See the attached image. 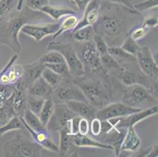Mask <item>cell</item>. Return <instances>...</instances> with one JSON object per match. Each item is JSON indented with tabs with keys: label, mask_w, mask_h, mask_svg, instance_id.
<instances>
[{
	"label": "cell",
	"mask_w": 158,
	"mask_h": 157,
	"mask_svg": "<svg viewBox=\"0 0 158 157\" xmlns=\"http://www.w3.org/2000/svg\"><path fill=\"white\" fill-rule=\"evenodd\" d=\"M139 13L135 9H130L120 4L102 0L99 17L93 25L95 34L110 41H118L127 33L128 17Z\"/></svg>",
	"instance_id": "obj_1"
},
{
	"label": "cell",
	"mask_w": 158,
	"mask_h": 157,
	"mask_svg": "<svg viewBox=\"0 0 158 157\" xmlns=\"http://www.w3.org/2000/svg\"><path fill=\"white\" fill-rule=\"evenodd\" d=\"M18 14H14L5 22L0 21V43L8 46L14 54H19L21 50V43L19 42V33L23 26L29 24L30 18L18 11Z\"/></svg>",
	"instance_id": "obj_2"
},
{
	"label": "cell",
	"mask_w": 158,
	"mask_h": 157,
	"mask_svg": "<svg viewBox=\"0 0 158 157\" xmlns=\"http://www.w3.org/2000/svg\"><path fill=\"white\" fill-rule=\"evenodd\" d=\"M43 148L21 134L16 133L3 145L2 154L6 157H40Z\"/></svg>",
	"instance_id": "obj_3"
},
{
	"label": "cell",
	"mask_w": 158,
	"mask_h": 157,
	"mask_svg": "<svg viewBox=\"0 0 158 157\" xmlns=\"http://www.w3.org/2000/svg\"><path fill=\"white\" fill-rule=\"evenodd\" d=\"M74 83L84 92L87 102L98 109L106 106L110 101V91L106 84L101 81L79 80L75 78Z\"/></svg>",
	"instance_id": "obj_4"
},
{
	"label": "cell",
	"mask_w": 158,
	"mask_h": 157,
	"mask_svg": "<svg viewBox=\"0 0 158 157\" xmlns=\"http://www.w3.org/2000/svg\"><path fill=\"white\" fill-rule=\"evenodd\" d=\"M122 102L135 108L146 109L157 105V99L146 86L141 84L126 86L123 91Z\"/></svg>",
	"instance_id": "obj_5"
},
{
	"label": "cell",
	"mask_w": 158,
	"mask_h": 157,
	"mask_svg": "<svg viewBox=\"0 0 158 157\" xmlns=\"http://www.w3.org/2000/svg\"><path fill=\"white\" fill-rule=\"evenodd\" d=\"M47 50H55L63 56L69 71L73 78L85 76V68L82 60L77 56V52L71 43L52 41L47 46Z\"/></svg>",
	"instance_id": "obj_6"
},
{
	"label": "cell",
	"mask_w": 158,
	"mask_h": 157,
	"mask_svg": "<svg viewBox=\"0 0 158 157\" xmlns=\"http://www.w3.org/2000/svg\"><path fill=\"white\" fill-rule=\"evenodd\" d=\"M85 68L86 74L106 77L108 71L103 67L100 55L96 49L93 40L87 42L82 53L81 59Z\"/></svg>",
	"instance_id": "obj_7"
},
{
	"label": "cell",
	"mask_w": 158,
	"mask_h": 157,
	"mask_svg": "<svg viewBox=\"0 0 158 157\" xmlns=\"http://www.w3.org/2000/svg\"><path fill=\"white\" fill-rule=\"evenodd\" d=\"M135 57L140 71L150 80L151 83H157V64L155 61L149 47H140Z\"/></svg>",
	"instance_id": "obj_8"
},
{
	"label": "cell",
	"mask_w": 158,
	"mask_h": 157,
	"mask_svg": "<svg viewBox=\"0 0 158 157\" xmlns=\"http://www.w3.org/2000/svg\"><path fill=\"white\" fill-rule=\"evenodd\" d=\"M77 116L64 103H56L54 114L47 125V128L54 131H59L61 129H66L69 131L70 121Z\"/></svg>",
	"instance_id": "obj_9"
},
{
	"label": "cell",
	"mask_w": 158,
	"mask_h": 157,
	"mask_svg": "<svg viewBox=\"0 0 158 157\" xmlns=\"http://www.w3.org/2000/svg\"><path fill=\"white\" fill-rule=\"evenodd\" d=\"M54 89L55 90L53 91L52 96L57 101L56 103H65L69 101H87L84 92L74 83L73 80L67 82V85H59Z\"/></svg>",
	"instance_id": "obj_10"
},
{
	"label": "cell",
	"mask_w": 158,
	"mask_h": 157,
	"mask_svg": "<svg viewBox=\"0 0 158 157\" xmlns=\"http://www.w3.org/2000/svg\"><path fill=\"white\" fill-rule=\"evenodd\" d=\"M141 108H135L129 106L123 102H114L107 104L102 109H98L96 113V117L100 120L110 119V118L124 117L128 115L142 110Z\"/></svg>",
	"instance_id": "obj_11"
},
{
	"label": "cell",
	"mask_w": 158,
	"mask_h": 157,
	"mask_svg": "<svg viewBox=\"0 0 158 157\" xmlns=\"http://www.w3.org/2000/svg\"><path fill=\"white\" fill-rule=\"evenodd\" d=\"M59 26L60 23H47L44 24H26L22 27L21 32L32 38L37 43H40L46 37L55 34L59 28Z\"/></svg>",
	"instance_id": "obj_12"
},
{
	"label": "cell",
	"mask_w": 158,
	"mask_h": 157,
	"mask_svg": "<svg viewBox=\"0 0 158 157\" xmlns=\"http://www.w3.org/2000/svg\"><path fill=\"white\" fill-rule=\"evenodd\" d=\"M16 116L21 117L28 107V88L21 80L14 84V91L9 97Z\"/></svg>",
	"instance_id": "obj_13"
},
{
	"label": "cell",
	"mask_w": 158,
	"mask_h": 157,
	"mask_svg": "<svg viewBox=\"0 0 158 157\" xmlns=\"http://www.w3.org/2000/svg\"><path fill=\"white\" fill-rule=\"evenodd\" d=\"M116 74L117 75L120 81L125 86L141 84L149 89L151 85L150 80L142 72H138L135 70H132L129 68L128 65L122 66L120 70L116 72Z\"/></svg>",
	"instance_id": "obj_14"
},
{
	"label": "cell",
	"mask_w": 158,
	"mask_h": 157,
	"mask_svg": "<svg viewBox=\"0 0 158 157\" xmlns=\"http://www.w3.org/2000/svg\"><path fill=\"white\" fill-rule=\"evenodd\" d=\"M157 105H155L151 106V107L146 108V109H143L142 110L139 111V112H136L127 116L120 118V122L117 124L116 127L127 129V127L131 126H135L137 123H139L141 121L157 114Z\"/></svg>",
	"instance_id": "obj_15"
},
{
	"label": "cell",
	"mask_w": 158,
	"mask_h": 157,
	"mask_svg": "<svg viewBox=\"0 0 158 157\" xmlns=\"http://www.w3.org/2000/svg\"><path fill=\"white\" fill-rule=\"evenodd\" d=\"M102 2V0H91L87 4L84 10L83 18L79 21L77 27L75 28L73 31L79 29L84 26H93L97 22L99 17V10H100Z\"/></svg>",
	"instance_id": "obj_16"
},
{
	"label": "cell",
	"mask_w": 158,
	"mask_h": 157,
	"mask_svg": "<svg viewBox=\"0 0 158 157\" xmlns=\"http://www.w3.org/2000/svg\"><path fill=\"white\" fill-rule=\"evenodd\" d=\"M21 119L23 122V124H24V129L28 130L29 134L31 135V137L32 138L33 141H34L35 143H37L39 145H40L43 149H47V150L51 151V152H58V150H59V149H58V146H57V145L54 143V141L49 137L47 130H39V131L34 130L31 129V127H29L26 123H24V121L23 120L22 117H21Z\"/></svg>",
	"instance_id": "obj_17"
},
{
	"label": "cell",
	"mask_w": 158,
	"mask_h": 157,
	"mask_svg": "<svg viewBox=\"0 0 158 157\" xmlns=\"http://www.w3.org/2000/svg\"><path fill=\"white\" fill-rule=\"evenodd\" d=\"M44 68L45 64L40 62L39 60L24 65V75L20 80L28 89L37 79L42 76V72Z\"/></svg>",
	"instance_id": "obj_18"
},
{
	"label": "cell",
	"mask_w": 158,
	"mask_h": 157,
	"mask_svg": "<svg viewBox=\"0 0 158 157\" xmlns=\"http://www.w3.org/2000/svg\"><path fill=\"white\" fill-rule=\"evenodd\" d=\"M66 106L73 112L80 117H84L86 119H92L96 117L98 109L87 101H69L64 103Z\"/></svg>",
	"instance_id": "obj_19"
},
{
	"label": "cell",
	"mask_w": 158,
	"mask_h": 157,
	"mask_svg": "<svg viewBox=\"0 0 158 157\" xmlns=\"http://www.w3.org/2000/svg\"><path fill=\"white\" fill-rule=\"evenodd\" d=\"M59 146L58 152L61 156H75L77 155V146L73 141V134L66 129H61L59 131Z\"/></svg>",
	"instance_id": "obj_20"
},
{
	"label": "cell",
	"mask_w": 158,
	"mask_h": 157,
	"mask_svg": "<svg viewBox=\"0 0 158 157\" xmlns=\"http://www.w3.org/2000/svg\"><path fill=\"white\" fill-rule=\"evenodd\" d=\"M53 91L54 88L42 76H40L28 89V94L34 97L47 99L52 97Z\"/></svg>",
	"instance_id": "obj_21"
},
{
	"label": "cell",
	"mask_w": 158,
	"mask_h": 157,
	"mask_svg": "<svg viewBox=\"0 0 158 157\" xmlns=\"http://www.w3.org/2000/svg\"><path fill=\"white\" fill-rule=\"evenodd\" d=\"M140 146L141 139L135 129V126L127 127L120 146V150L135 152L139 150Z\"/></svg>",
	"instance_id": "obj_22"
},
{
	"label": "cell",
	"mask_w": 158,
	"mask_h": 157,
	"mask_svg": "<svg viewBox=\"0 0 158 157\" xmlns=\"http://www.w3.org/2000/svg\"><path fill=\"white\" fill-rule=\"evenodd\" d=\"M126 130L127 129L116 127L106 134H100L103 136L105 144H107L113 147L116 156H118V154L120 151V146H121L122 142H123L124 135H125Z\"/></svg>",
	"instance_id": "obj_23"
},
{
	"label": "cell",
	"mask_w": 158,
	"mask_h": 157,
	"mask_svg": "<svg viewBox=\"0 0 158 157\" xmlns=\"http://www.w3.org/2000/svg\"><path fill=\"white\" fill-rule=\"evenodd\" d=\"M73 141L75 145L77 147H88V148L113 150V148L112 146L103 142H100V141L98 140L93 139L87 134H80L79 133L73 134Z\"/></svg>",
	"instance_id": "obj_24"
},
{
	"label": "cell",
	"mask_w": 158,
	"mask_h": 157,
	"mask_svg": "<svg viewBox=\"0 0 158 157\" xmlns=\"http://www.w3.org/2000/svg\"><path fill=\"white\" fill-rule=\"evenodd\" d=\"M40 12L47 14L56 21L59 20L61 17H65V16L77 14V12L75 11L74 9L71 8V7L64 6H53L50 5V4L40 9Z\"/></svg>",
	"instance_id": "obj_25"
},
{
	"label": "cell",
	"mask_w": 158,
	"mask_h": 157,
	"mask_svg": "<svg viewBox=\"0 0 158 157\" xmlns=\"http://www.w3.org/2000/svg\"><path fill=\"white\" fill-rule=\"evenodd\" d=\"M108 53L122 66L130 65L136 62V57L119 47H109Z\"/></svg>",
	"instance_id": "obj_26"
},
{
	"label": "cell",
	"mask_w": 158,
	"mask_h": 157,
	"mask_svg": "<svg viewBox=\"0 0 158 157\" xmlns=\"http://www.w3.org/2000/svg\"><path fill=\"white\" fill-rule=\"evenodd\" d=\"M54 108H55V102H54L52 97L45 99L44 105L40 110L38 116L41 121V123L46 127H47V125L48 124L49 121L54 114Z\"/></svg>",
	"instance_id": "obj_27"
},
{
	"label": "cell",
	"mask_w": 158,
	"mask_h": 157,
	"mask_svg": "<svg viewBox=\"0 0 158 157\" xmlns=\"http://www.w3.org/2000/svg\"><path fill=\"white\" fill-rule=\"evenodd\" d=\"M79 18L76 14H72V15H68L67 17L63 20L61 23H60V26L57 32L54 35H53V39H55L58 36L65 31H73L75 28L77 27V24L79 23Z\"/></svg>",
	"instance_id": "obj_28"
},
{
	"label": "cell",
	"mask_w": 158,
	"mask_h": 157,
	"mask_svg": "<svg viewBox=\"0 0 158 157\" xmlns=\"http://www.w3.org/2000/svg\"><path fill=\"white\" fill-rule=\"evenodd\" d=\"M21 117H22L23 120L24 121V123L34 130L39 131V130H47V127L44 126L43 123H41L39 116L36 114H35L34 112H31L28 107L25 109L23 116H21Z\"/></svg>",
	"instance_id": "obj_29"
},
{
	"label": "cell",
	"mask_w": 158,
	"mask_h": 157,
	"mask_svg": "<svg viewBox=\"0 0 158 157\" xmlns=\"http://www.w3.org/2000/svg\"><path fill=\"white\" fill-rule=\"evenodd\" d=\"M94 35L95 32L93 26L87 25L73 31L72 36L76 41L80 43H87L93 40Z\"/></svg>",
	"instance_id": "obj_30"
},
{
	"label": "cell",
	"mask_w": 158,
	"mask_h": 157,
	"mask_svg": "<svg viewBox=\"0 0 158 157\" xmlns=\"http://www.w3.org/2000/svg\"><path fill=\"white\" fill-rule=\"evenodd\" d=\"M42 77L44 80L52 86L53 88H56L57 86L61 85L62 82L65 80H72V79H64L63 76H60V75L57 74L52 70L47 68L45 66V68L44 69V71L42 72Z\"/></svg>",
	"instance_id": "obj_31"
},
{
	"label": "cell",
	"mask_w": 158,
	"mask_h": 157,
	"mask_svg": "<svg viewBox=\"0 0 158 157\" xmlns=\"http://www.w3.org/2000/svg\"><path fill=\"white\" fill-rule=\"evenodd\" d=\"M14 116H16L15 112L9 99H7L0 107V126L6 124Z\"/></svg>",
	"instance_id": "obj_32"
},
{
	"label": "cell",
	"mask_w": 158,
	"mask_h": 157,
	"mask_svg": "<svg viewBox=\"0 0 158 157\" xmlns=\"http://www.w3.org/2000/svg\"><path fill=\"white\" fill-rule=\"evenodd\" d=\"M21 129H24L23 122L21 121V117L16 116L3 126H0V137L3 136L6 133H8L10 131H14V130Z\"/></svg>",
	"instance_id": "obj_33"
},
{
	"label": "cell",
	"mask_w": 158,
	"mask_h": 157,
	"mask_svg": "<svg viewBox=\"0 0 158 157\" xmlns=\"http://www.w3.org/2000/svg\"><path fill=\"white\" fill-rule=\"evenodd\" d=\"M10 84H14L21 79L24 75V65L21 64H13L6 72Z\"/></svg>",
	"instance_id": "obj_34"
},
{
	"label": "cell",
	"mask_w": 158,
	"mask_h": 157,
	"mask_svg": "<svg viewBox=\"0 0 158 157\" xmlns=\"http://www.w3.org/2000/svg\"><path fill=\"white\" fill-rule=\"evenodd\" d=\"M45 66L53 72H54L57 74L63 76L64 79H75L69 71L68 66L65 62H60V63H51V64H45Z\"/></svg>",
	"instance_id": "obj_35"
},
{
	"label": "cell",
	"mask_w": 158,
	"mask_h": 157,
	"mask_svg": "<svg viewBox=\"0 0 158 157\" xmlns=\"http://www.w3.org/2000/svg\"><path fill=\"white\" fill-rule=\"evenodd\" d=\"M100 59H101V62L103 67L107 71L112 70L114 72H116L122 68V65H120L109 53H106V54L100 56Z\"/></svg>",
	"instance_id": "obj_36"
},
{
	"label": "cell",
	"mask_w": 158,
	"mask_h": 157,
	"mask_svg": "<svg viewBox=\"0 0 158 157\" xmlns=\"http://www.w3.org/2000/svg\"><path fill=\"white\" fill-rule=\"evenodd\" d=\"M120 47L121 49H123L124 51L132 54L135 57L136 56L137 52L140 49V46L138 44L137 41L133 39L129 35H127V36L123 40Z\"/></svg>",
	"instance_id": "obj_37"
},
{
	"label": "cell",
	"mask_w": 158,
	"mask_h": 157,
	"mask_svg": "<svg viewBox=\"0 0 158 157\" xmlns=\"http://www.w3.org/2000/svg\"><path fill=\"white\" fill-rule=\"evenodd\" d=\"M18 0H0V21H2L17 7Z\"/></svg>",
	"instance_id": "obj_38"
},
{
	"label": "cell",
	"mask_w": 158,
	"mask_h": 157,
	"mask_svg": "<svg viewBox=\"0 0 158 157\" xmlns=\"http://www.w3.org/2000/svg\"><path fill=\"white\" fill-rule=\"evenodd\" d=\"M39 60L43 64H51V63H60L65 62L63 56L59 52L55 50H50L49 53L46 54L43 57H40Z\"/></svg>",
	"instance_id": "obj_39"
},
{
	"label": "cell",
	"mask_w": 158,
	"mask_h": 157,
	"mask_svg": "<svg viewBox=\"0 0 158 157\" xmlns=\"http://www.w3.org/2000/svg\"><path fill=\"white\" fill-rule=\"evenodd\" d=\"M44 101H45V99L44 98L34 97V96L28 94V101H27L28 108L31 112L36 114L37 116H38L40 110L42 109Z\"/></svg>",
	"instance_id": "obj_40"
},
{
	"label": "cell",
	"mask_w": 158,
	"mask_h": 157,
	"mask_svg": "<svg viewBox=\"0 0 158 157\" xmlns=\"http://www.w3.org/2000/svg\"><path fill=\"white\" fill-rule=\"evenodd\" d=\"M93 42H94V45H95L96 49H97L99 55H103V54L108 53V48H109V46H108L107 42L106 41L103 37H102L101 35H99L95 34L94 35V38H93Z\"/></svg>",
	"instance_id": "obj_41"
},
{
	"label": "cell",
	"mask_w": 158,
	"mask_h": 157,
	"mask_svg": "<svg viewBox=\"0 0 158 157\" xmlns=\"http://www.w3.org/2000/svg\"><path fill=\"white\" fill-rule=\"evenodd\" d=\"M158 0H144L143 2L136 3L133 5V7L138 12H143V11L151 10L153 8H157Z\"/></svg>",
	"instance_id": "obj_42"
},
{
	"label": "cell",
	"mask_w": 158,
	"mask_h": 157,
	"mask_svg": "<svg viewBox=\"0 0 158 157\" xmlns=\"http://www.w3.org/2000/svg\"><path fill=\"white\" fill-rule=\"evenodd\" d=\"M14 91V84L0 85V107L10 97Z\"/></svg>",
	"instance_id": "obj_43"
},
{
	"label": "cell",
	"mask_w": 158,
	"mask_h": 157,
	"mask_svg": "<svg viewBox=\"0 0 158 157\" xmlns=\"http://www.w3.org/2000/svg\"><path fill=\"white\" fill-rule=\"evenodd\" d=\"M50 0H24V3L28 8L33 11H40V9L48 5Z\"/></svg>",
	"instance_id": "obj_44"
},
{
	"label": "cell",
	"mask_w": 158,
	"mask_h": 157,
	"mask_svg": "<svg viewBox=\"0 0 158 157\" xmlns=\"http://www.w3.org/2000/svg\"><path fill=\"white\" fill-rule=\"evenodd\" d=\"M149 32V28H147L145 26L142 25L137 27V28H134L131 31V33L129 34L131 37L135 41H139V40L142 39L143 38H144L146 35Z\"/></svg>",
	"instance_id": "obj_45"
},
{
	"label": "cell",
	"mask_w": 158,
	"mask_h": 157,
	"mask_svg": "<svg viewBox=\"0 0 158 157\" xmlns=\"http://www.w3.org/2000/svg\"><path fill=\"white\" fill-rule=\"evenodd\" d=\"M90 130L94 136H98L102 131L101 120L97 117L93 118L90 120Z\"/></svg>",
	"instance_id": "obj_46"
},
{
	"label": "cell",
	"mask_w": 158,
	"mask_h": 157,
	"mask_svg": "<svg viewBox=\"0 0 158 157\" xmlns=\"http://www.w3.org/2000/svg\"><path fill=\"white\" fill-rule=\"evenodd\" d=\"M90 131V120L80 117L78 124V133L80 134H88Z\"/></svg>",
	"instance_id": "obj_47"
},
{
	"label": "cell",
	"mask_w": 158,
	"mask_h": 157,
	"mask_svg": "<svg viewBox=\"0 0 158 157\" xmlns=\"http://www.w3.org/2000/svg\"><path fill=\"white\" fill-rule=\"evenodd\" d=\"M143 25L146 27L147 28H155L158 25L157 15L148 16L143 20Z\"/></svg>",
	"instance_id": "obj_48"
},
{
	"label": "cell",
	"mask_w": 158,
	"mask_h": 157,
	"mask_svg": "<svg viewBox=\"0 0 158 157\" xmlns=\"http://www.w3.org/2000/svg\"><path fill=\"white\" fill-rule=\"evenodd\" d=\"M72 2L77 6L79 10L81 12H84V9L86 8L87 4L91 1V0H71Z\"/></svg>",
	"instance_id": "obj_49"
},
{
	"label": "cell",
	"mask_w": 158,
	"mask_h": 157,
	"mask_svg": "<svg viewBox=\"0 0 158 157\" xmlns=\"http://www.w3.org/2000/svg\"><path fill=\"white\" fill-rule=\"evenodd\" d=\"M18 57H19V56H18V54H14V55H13L12 57H10V59L9 61H8V62H7V64H6V65L4 66L3 68H2V70H1V71H0V76H1V75H2V73L6 71L7 69L9 68L10 67L11 65H13V64H14V63L16 62V60H18Z\"/></svg>",
	"instance_id": "obj_50"
},
{
	"label": "cell",
	"mask_w": 158,
	"mask_h": 157,
	"mask_svg": "<svg viewBox=\"0 0 158 157\" xmlns=\"http://www.w3.org/2000/svg\"><path fill=\"white\" fill-rule=\"evenodd\" d=\"M105 1H107V2H113V3L116 4H120V5L124 6L126 7H128L130 9H134L133 5L130 2L129 0H105Z\"/></svg>",
	"instance_id": "obj_51"
},
{
	"label": "cell",
	"mask_w": 158,
	"mask_h": 157,
	"mask_svg": "<svg viewBox=\"0 0 158 157\" xmlns=\"http://www.w3.org/2000/svg\"><path fill=\"white\" fill-rule=\"evenodd\" d=\"M158 153V148H157V143L155 144L153 147L149 148V151L148 152L146 156L147 157H157Z\"/></svg>",
	"instance_id": "obj_52"
},
{
	"label": "cell",
	"mask_w": 158,
	"mask_h": 157,
	"mask_svg": "<svg viewBox=\"0 0 158 157\" xmlns=\"http://www.w3.org/2000/svg\"><path fill=\"white\" fill-rule=\"evenodd\" d=\"M24 5V0H18V6H17L18 10L21 11Z\"/></svg>",
	"instance_id": "obj_53"
}]
</instances>
